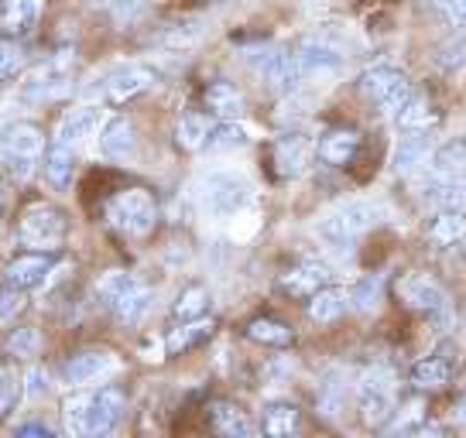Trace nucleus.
<instances>
[{
  "label": "nucleus",
  "instance_id": "obj_1",
  "mask_svg": "<svg viewBox=\"0 0 466 438\" xmlns=\"http://www.w3.org/2000/svg\"><path fill=\"white\" fill-rule=\"evenodd\" d=\"M66 428L69 435L96 438L114 432L120 414H124V394L116 387H100V391H79L62 404Z\"/></svg>",
  "mask_w": 466,
  "mask_h": 438
},
{
  "label": "nucleus",
  "instance_id": "obj_2",
  "mask_svg": "<svg viewBox=\"0 0 466 438\" xmlns=\"http://www.w3.org/2000/svg\"><path fill=\"white\" fill-rule=\"evenodd\" d=\"M380 219V209L370 203H347V205H336L333 213L316 223V236H319L326 247L333 250H350L353 240L360 234H367L374 223Z\"/></svg>",
  "mask_w": 466,
  "mask_h": 438
},
{
  "label": "nucleus",
  "instance_id": "obj_3",
  "mask_svg": "<svg viewBox=\"0 0 466 438\" xmlns=\"http://www.w3.org/2000/svg\"><path fill=\"white\" fill-rule=\"evenodd\" d=\"M254 203V185L240 172H213L203 182V209L213 219H233Z\"/></svg>",
  "mask_w": 466,
  "mask_h": 438
},
{
  "label": "nucleus",
  "instance_id": "obj_4",
  "mask_svg": "<svg viewBox=\"0 0 466 438\" xmlns=\"http://www.w3.org/2000/svg\"><path fill=\"white\" fill-rule=\"evenodd\" d=\"M45 137L35 124H15L0 137V164L7 168V175L25 182L35 172V164L42 158Z\"/></svg>",
  "mask_w": 466,
  "mask_h": 438
},
{
  "label": "nucleus",
  "instance_id": "obj_5",
  "mask_svg": "<svg viewBox=\"0 0 466 438\" xmlns=\"http://www.w3.org/2000/svg\"><path fill=\"white\" fill-rule=\"evenodd\" d=\"M106 219H110V226H116L120 234L145 236L151 234V226L158 219V205L151 199V192L124 189L106 203Z\"/></svg>",
  "mask_w": 466,
  "mask_h": 438
},
{
  "label": "nucleus",
  "instance_id": "obj_6",
  "mask_svg": "<svg viewBox=\"0 0 466 438\" xmlns=\"http://www.w3.org/2000/svg\"><path fill=\"white\" fill-rule=\"evenodd\" d=\"M394 292L405 302V308L425 312V315H432V319L442 322V325H450V319H452L450 292H446L436 278H429V274H405V278H398Z\"/></svg>",
  "mask_w": 466,
  "mask_h": 438
},
{
  "label": "nucleus",
  "instance_id": "obj_7",
  "mask_svg": "<svg viewBox=\"0 0 466 438\" xmlns=\"http://www.w3.org/2000/svg\"><path fill=\"white\" fill-rule=\"evenodd\" d=\"M66 240V213L48 203H35L21 216V244L35 250H56Z\"/></svg>",
  "mask_w": 466,
  "mask_h": 438
},
{
  "label": "nucleus",
  "instance_id": "obj_8",
  "mask_svg": "<svg viewBox=\"0 0 466 438\" xmlns=\"http://www.w3.org/2000/svg\"><path fill=\"white\" fill-rule=\"evenodd\" d=\"M360 89L374 100L380 114H401V106L411 100V83L398 65H378V69L364 73Z\"/></svg>",
  "mask_w": 466,
  "mask_h": 438
},
{
  "label": "nucleus",
  "instance_id": "obj_9",
  "mask_svg": "<svg viewBox=\"0 0 466 438\" xmlns=\"http://www.w3.org/2000/svg\"><path fill=\"white\" fill-rule=\"evenodd\" d=\"M357 404L367 424H384L394 411V377L384 366H370L357 383Z\"/></svg>",
  "mask_w": 466,
  "mask_h": 438
},
{
  "label": "nucleus",
  "instance_id": "obj_10",
  "mask_svg": "<svg viewBox=\"0 0 466 438\" xmlns=\"http://www.w3.org/2000/svg\"><path fill=\"white\" fill-rule=\"evenodd\" d=\"M258 69H261L268 89L278 93V96L299 93L309 75L302 59H299V55H289V52H264V59L258 62Z\"/></svg>",
  "mask_w": 466,
  "mask_h": 438
},
{
  "label": "nucleus",
  "instance_id": "obj_11",
  "mask_svg": "<svg viewBox=\"0 0 466 438\" xmlns=\"http://www.w3.org/2000/svg\"><path fill=\"white\" fill-rule=\"evenodd\" d=\"M155 86V73L147 69V65H124V69H116V73L106 75V83H103V96L120 106V103L134 100V96H141L147 89Z\"/></svg>",
  "mask_w": 466,
  "mask_h": 438
},
{
  "label": "nucleus",
  "instance_id": "obj_12",
  "mask_svg": "<svg viewBox=\"0 0 466 438\" xmlns=\"http://www.w3.org/2000/svg\"><path fill=\"white\" fill-rule=\"evenodd\" d=\"M116 370V356L103 350H86L73 356L66 363V380L73 387H86V383H96V380H106Z\"/></svg>",
  "mask_w": 466,
  "mask_h": 438
},
{
  "label": "nucleus",
  "instance_id": "obj_13",
  "mask_svg": "<svg viewBox=\"0 0 466 438\" xmlns=\"http://www.w3.org/2000/svg\"><path fill=\"white\" fill-rule=\"evenodd\" d=\"M432 151H436V144H432L429 131H425V127H415V131H408V137L398 141L391 168L398 172V175H411L415 168H422L425 161L432 158Z\"/></svg>",
  "mask_w": 466,
  "mask_h": 438
},
{
  "label": "nucleus",
  "instance_id": "obj_14",
  "mask_svg": "<svg viewBox=\"0 0 466 438\" xmlns=\"http://www.w3.org/2000/svg\"><path fill=\"white\" fill-rule=\"evenodd\" d=\"M309 158H312V141L306 134H281L275 144V164L285 178L306 175Z\"/></svg>",
  "mask_w": 466,
  "mask_h": 438
},
{
  "label": "nucleus",
  "instance_id": "obj_15",
  "mask_svg": "<svg viewBox=\"0 0 466 438\" xmlns=\"http://www.w3.org/2000/svg\"><path fill=\"white\" fill-rule=\"evenodd\" d=\"M42 0H7L0 7V31L4 38H25L35 31L38 17H42Z\"/></svg>",
  "mask_w": 466,
  "mask_h": 438
},
{
  "label": "nucleus",
  "instance_id": "obj_16",
  "mask_svg": "<svg viewBox=\"0 0 466 438\" xmlns=\"http://www.w3.org/2000/svg\"><path fill=\"white\" fill-rule=\"evenodd\" d=\"M100 127H103V110H100V106H93V103H86V106H73V110L62 117V124H58V141L76 144V141H86V137H93Z\"/></svg>",
  "mask_w": 466,
  "mask_h": 438
},
{
  "label": "nucleus",
  "instance_id": "obj_17",
  "mask_svg": "<svg viewBox=\"0 0 466 438\" xmlns=\"http://www.w3.org/2000/svg\"><path fill=\"white\" fill-rule=\"evenodd\" d=\"M48 274H52V261L45 254H25V257H15V261L7 264L4 281L21 288V292H28V288H38Z\"/></svg>",
  "mask_w": 466,
  "mask_h": 438
},
{
  "label": "nucleus",
  "instance_id": "obj_18",
  "mask_svg": "<svg viewBox=\"0 0 466 438\" xmlns=\"http://www.w3.org/2000/svg\"><path fill=\"white\" fill-rule=\"evenodd\" d=\"M100 147L110 161L131 158L134 147H137V131H134L131 120L127 117L106 120V124H103V131H100Z\"/></svg>",
  "mask_w": 466,
  "mask_h": 438
},
{
  "label": "nucleus",
  "instance_id": "obj_19",
  "mask_svg": "<svg viewBox=\"0 0 466 438\" xmlns=\"http://www.w3.org/2000/svg\"><path fill=\"white\" fill-rule=\"evenodd\" d=\"M425 199L436 205V213H463L466 209V175L432 178Z\"/></svg>",
  "mask_w": 466,
  "mask_h": 438
},
{
  "label": "nucleus",
  "instance_id": "obj_20",
  "mask_svg": "<svg viewBox=\"0 0 466 438\" xmlns=\"http://www.w3.org/2000/svg\"><path fill=\"white\" fill-rule=\"evenodd\" d=\"M73 175H76V158L73 151H69V144L56 141V144L45 147V178H48V185L66 192L73 185Z\"/></svg>",
  "mask_w": 466,
  "mask_h": 438
},
{
  "label": "nucleus",
  "instance_id": "obj_21",
  "mask_svg": "<svg viewBox=\"0 0 466 438\" xmlns=\"http://www.w3.org/2000/svg\"><path fill=\"white\" fill-rule=\"evenodd\" d=\"M329 281V267L326 264H299V267H291L289 274L281 278V288L289 294H295V298H306V294H316Z\"/></svg>",
  "mask_w": 466,
  "mask_h": 438
},
{
  "label": "nucleus",
  "instance_id": "obj_22",
  "mask_svg": "<svg viewBox=\"0 0 466 438\" xmlns=\"http://www.w3.org/2000/svg\"><path fill=\"white\" fill-rule=\"evenodd\" d=\"M429 172L432 178L466 175V137H450L442 147H436L429 158Z\"/></svg>",
  "mask_w": 466,
  "mask_h": 438
},
{
  "label": "nucleus",
  "instance_id": "obj_23",
  "mask_svg": "<svg viewBox=\"0 0 466 438\" xmlns=\"http://www.w3.org/2000/svg\"><path fill=\"white\" fill-rule=\"evenodd\" d=\"M209 422L217 428L219 435H230V438H248L254 432V424L244 411L230 404V401H213L209 404Z\"/></svg>",
  "mask_w": 466,
  "mask_h": 438
},
{
  "label": "nucleus",
  "instance_id": "obj_24",
  "mask_svg": "<svg viewBox=\"0 0 466 438\" xmlns=\"http://www.w3.org/2000/svg\"><path fill=\"white\" fill-rule=\"evenodd\" d=\"M206 106L223 120H240L244 117V93L233 86V83H213L206 89Z\"/></svg>",
  "mask_w": 466,
  "mask_h": 438
},
{
  "label": "nucleus",
  "instance_id": "obj_25",
  "mask_svg": "<svg viewBox=\"0 0 466 438\" xmlns=\"http://www.w3.org/2000/svg\"><path fill=\"white\" fill-rule=\"evenodd\" d=\"M299 59L306 65V73H333V69L343 65V55L322 38H306L299 45Z\"/></svg>",
  "mask_w": 466,
  "mask_h": 438
},
{
  "label": "nucleus",
  "instance_id": "obj_26",
  "mask_svg": "<svg viewBox=\"0 0 466 438\" xmlns=\"http://www.w3.org/2000/svg\"><path fill=\"white\" fill-rule=\"evenodd\" d=\"M452 380V356H425L419 363L411 366V383L415 387H425V391H432V387H446Z\"/></svg>",
  "mask_w": 466,
  "mask_h": 438
},
{
  "label": "nucleus",
  "instance_id": "obj_27",
  "mask_svg": "<svg viewBox=\"0 0 466 438\" xmlns=\"http://www.w3.org/2000/svg\"><path fill=\"white\" fill-rule=\"evenodd\" d=\"M360 147V134L357 131H329L319 141V158L326 164H347Z\"/></svg>",
  "mask_w": 466,
  "mask_h": 438
},
{
  "label": "nucleus",
  "instance_id": "obj_28",
  "mask_svg": "<svg viewBox=\"0 0 466 438\" xmlns=\"http://www.w3.org/2000/svg\"><path fill=\"white\" fill-rule=\"evenodd\" d=\"M347 305L350 298L339 288H319V292L312 294V302H309V319L329 325V322H336L347 312Z\"/></svg>",
  "mask_w": 466,
  "mask_h": 438
},
{
  "label": "nucleus",
  "instance_id": "obj_29",
  "mask_svg": "<svg viewBox=\"0 0 466 438\" xmlns=\"http://www.w3.org/2000/svg\"><path fill=\"white\" fill-rule=\"evenodd\" d=\"M147 308H151V288L137 281V284H134L131 292L124 294L120 302H114V305H110V312H114V315L124 322V325H134V322L145 319Z\"/></svg>",
  "mask_w": 466,
  "mask_h": 438
},
{
  "label": "nucleus",
  "instance_id": "obj_30",
  "mask_svg": "<svg viewBox=\"0 0 466 438\" xmlns=\"http://www.w3.org/2000/svg\"><path fill=\"white\" fill-rule=\"evenodd\" d=\"M250 144V131L237 120H223L219 127H213L209 141H206V151H217V154H227V151H240V147Z\"/></svg>",
  "mask_w": 466,
  "mask_h": 438
},
{
  "label": "nucleus",
  "instance_id": "obj_31",
  "mask_svg": "<svg viewBox=\"0 0 466 438\" xmlns=\"http://www.w3.org/2000/svg\"><path fill=\"white\" fill-rule=\"evenodd\" d=\"M209 134H213V127H209V120L203 114H186V117L178 120V127H175V141L186 151H199V147H206Z\"/></svg>",
  "mask_w": 466,
  "mask_h": 438
},
{
  "label": "nucleus",
  "instance_id": "obj_32",
  "mask_svg": "<svg viewBox=\"0 0 466 438\" xmlns=\"http://www.w3.org/2000/svg\"><path fill=\"white\" fill-rule=\"evenodd\" d=\"M264 435H275V438H285V435H295L299 432V408L295 404H271V408L264 411Z\"/></svg>",
  "mask_w": 466,
  "mask_h": 438
},
{
  "label": "nucleus",
  "instance_id": "obj_33",
  "mask_svg": "<svg viewBox=\"0 0 466 438\" xmlns=\"http://www.w3.org/2000/svg\"><path fill=\"white\" fill-rule=\"evenodd\" d=\"M206 308H209V292L206 284H189L186 292L175 298V319L178 322H192V319H203Z\"/></svg>",
  "mask_w": 466,
  "mask_h": 438
},
{
  "label": "nucleus",
  "instance_id": "obj_34",
  "mask_svg": "<svg viewBox=\"0 0 466 438\" xmlns=\"http://www.w3.org/2000/svg\"><path fill=\"white\" fill-rule=\"evenodd\" d=\"M380 292H384V284H380L378 274H367V278H360L357 284H353L350 305L357 308V312H364V315H370V312H378L380 308Z\"/></svg>",
  "mask_w": 466,
  "mask_h": 438
},
{
  "label": "nucleus",
  "instance_id": "obj_35",
  "mask_svg": "<svg viewBox=\"0 0 466 438\" xmlns=\"http://www.w3.org/2000/svg\"><path fill=\"white\" fill-rule=\"evenodd\" d=\"M209 333H213V322H209V319H192V322H186L182 329H175L172 336L165 339V350H168V353L189 350L192 343H199V339H206Z\"/></svg>",
  "mask_w": 466,
  "mask_h": 438
},
{
  "label": "nucleus",
  "instance_id": "obj_36",
  "mask_svg": "<svg viewBox=\"0 0 466 438\" xmlns=\"http://www.w3.org/2000/svg\"><path fill=\"white\" fill-rule=\"evenodd\" d=\"M134 284H137V278L127 274V271H106V274L100 278V284H96V294H100L103 305L110 308L114 302H120L124 294L131 292Z\"/></svg>",
  "mask_w": 466,
  "mask_h": 438
},
{
  "label": "nucleus",
  "instance_id": "obj_37",
  "mask_svg": "<svg viewBox=\"0 0 466 438\" xmlns=\"http://www.w3.org/2000/svg\"><path fill=\"white\" fill-rule=\"evenodd\" d=\"M248 336L254 339V343H268V346H285V343H291V333L285 322L278 319H254L248 325Z\"/></svg>",
  "mask_w": 466,
  "mask_h": 438
},
{
  "label": "nucleus",
  "instance_id": "obj_38",
  "mask_svg": "<svg viewBox=\"0 0 466 438\" xmlns=\"http://www.w3.org/2000/svg\"><path fill=\"white\" fill-rule=\"evenodd\" d=\"M429 234H432L436 244H456V240L466 236V219L460 216V213H439Z\"/></svg>",
  "mask_w": 466,
  "mask_h": 438
},
{
  "label": "nucleus",
  "instance_id": "obj_39",
  "mask_svg": "<svg viewBox=\"0 0 466 438\" xmlns=\"http://www.w3.org/2000/svg\"><path fill=\"white\" fill-rule=\"evenodd\" d=\"M203 35H206L203 21H199V17H186V21H178V25H172V28L165 31V38H161V42L172 45V48L175 45L182 48V45H196Z\"/></svg>",
  "mask_w": 466,
  "mask_h": 438
},
{
  "label": "nucleus",
  "instance_id": "obj_40",
  "mask_svg": "<svg viewBox=\"0 0 466 438\" xmlns=\"http://www.w3.org/2000/svg\"><path fill=\"white\" fill-rule=\"evenodd\" d=\"M21 65H25V52L17 38H0V83L21 73Z\"/></svg>",
  "mask_w": 466,
  "mask_h": 438
},
{
  "label": "nucleus",
  "instance_id": "obj_41",
  "mask_svg": "<svg viewBox=\"0 0 466 438\" xmlns=\"http://www.w3.org/2000/svg\"><path fill=\"white\" fill-rule=\"evenodd\" d=\"M398 120L405 124L408 131H415V127H422L425 120H429V100H425L422 93H415L411 100L401 106V114H398Z\"/></svg>",
  "mask_w": 466,
  "mask_h": 438
},
{
  "label": "nucleus",
  "instance_id": "obj_42",
  "mask_svg": "<svg viewBox=\"0 0 466 438\" xmlns=\"http://www.w3.org/2000/svg\"><path fill=\"white\" fill-rule=\"evenodd\" d=\"M38 346H42V339L35 329H15L7 339V353H15V356H35Z\"/></svg>",
  "mask_w": 466,
  "mask_h": 438
},
{
  "label": "nucleus",
  "instance_id": "obj_43",
  "mask_svg": "<svg viewBox=\"0 0 466 438\" xmlns=\"http://www.w3.org/2000/svg\"><path fill=\"white\" fill-rule=\"evenodd\" d=\"M21 308H25V294H21V288H15V284L0 288V322L15 319Z\"/></svg>",
  "mask_w": 466,
  "mask_h": 438
},
{
  "label": "nucleus",
  "instance_id": "obj_44",
  "mask_svg": "<svg viewBox=\"0 0 466 438\" xmlns=\"http://www.w3.org/2000/svg\"><path fill=\"white\" fill-rule=\"evenodd\" d=\"M339 408H343V397H339V383H333V380H326L319 391V411L326 414V418H333V414H339Z\"/></svg>",
  "mask_w": 466,
  "mask_h": 438
},
{
  "label": "nucleus",
  "instance_id": "obj_45",
  "mask_svg": "<svg viewBox=\"0 0 466 438\" xmlns=\"http://www.w3.org/2000/svg\"><path fill=\"white\" fill-rule=\"evenodd\" d=\"M463 52H466V45L463 42H452V45H446V48H439V55H436V65L439 69H460L463 65Z\"/></svg>",
  "mask_w": 466,
  "mask_h": 438
},
{
  "label": "nucleus",
  "instance_id": "obj_46",
  "mask_svg": "<svg viewBox=\"0 0 466 438\" xmlns=\"http://www.w3.org/2000/svg\"><path fill=\"white\" fill-rule=\"evenodd\" d=\"M17 394H21V383H17L15 377H0V418H4L7 411H15Z\"/></svg>",
  "mask_w": 466,
  "mask_h": 438
},
{
  "label": "nucleus",
  "instance_id": "obj_47",
  "mask_svg": "<svg viewBox=\"0 0 466 438\" xmlns=\"http://www.w3.org/2000/svg\"><path fill=\"white\" fill-rule=\"evenodd\" d=\"M28 387H25V394L28 397H45L48 394V373H45V370H38V366H35V370H28Z\"/></svg>",
  "mask_w": 466,
  "mask_h": 438
},
{
  "label": "nucleus",
  "instance_id": "obj_48",
  "mask_svg": "<svg viewBox=\"0 0 466 438\" xmlns=\"http://www.w3.org/2000/svg\"><path fill=\"white\" fill-rule=\"evenodd\" d=\"M439 7L450 15V21H456V25H466V0H436Z\"/></svg>",
  "mask_w": 466,
  "mask_h": 438
},
{
  "label": "nucleus",
  "instance_id": "obj_49",
  "mask_svg": "<svg viewBox=\"0 0 466 438\" xmlns=\"http://www.w3.org/2000/svg\"><path fill=\"white\" fill-rule=\"evenodd\" d=\"M17 435H42V438H52V428L42 422H28V424H17Z\"/></svg>",
  "mask_w": 466,
  "mask_h": 438
},
{
  "label": "nucleus",
  "instance_id": "obj_50",
  "mask_svg": "<svg viewBox=\"0 0 466 438\" xmlns=\"http://www.w3.org/2000/svg\"><path fill=\"white\" fill-rule=\"evenodd\" d=\"M141 7H145V0H116V15H120V17L137 15Z\"/></svg>",
  "mask_w": 466,
  "mask_h": 438
},
{
  "label": "nucleus",
  "instance_id": "obj_51",
  "mask_svg": "<svg viewBox=\"0 0 466 438\" xmlns=\"http://www.w3.org/2000/svg\"><path fill=\"white\" fill-rule=\"evenodd\" d=\"M452 422L460 424V428H466V397H460V401L452 404Z\"/></svg>",
  "mask_w": 466,
  "mask_h": 438
},
{
  "label": "nucleus",
  "instance_id": "obj_52",
  "mask_svg": "<svg viewBox=\"0 0 466 438\" xmlns=\"http://www.w3.org/2000/svg\"><path fill=\"white\" fill-rule=\"evenodd\" d=\"M0 205H4V195H0Z\"/></svg>",
  "mask_w": 466,
  "mask_h": 438
}]
</instances>
